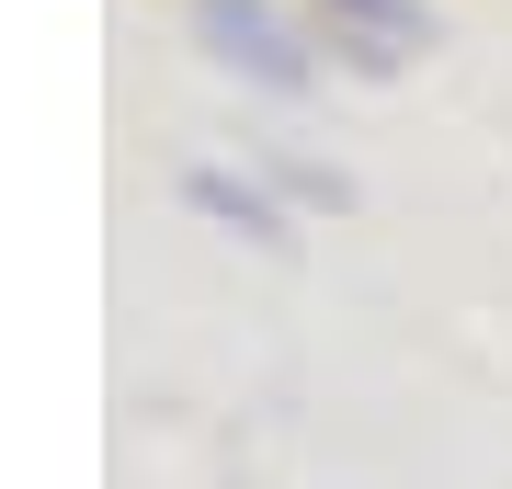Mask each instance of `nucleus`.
Masks as SVG:
<instances>
[{"label": "nucleus", "mask_w": 512, "mask_h": 489, "mask_svg": "<svg viewBox=\"0 0 512 489\" xmlns=\"http://www.w3.org/2000/svg\"><path fill=\"white\" fill-rule=\"evenodd\" d=\"M205 35H217V57H251L262 80H308V57H296L262 12H239V0H205Z\"/></svg>", "instance_id": "obj_1"}, {"label": "nucleus", "mask_w": 512, "mask_h": 489, "mask_svg": "<svg viewBox=\"0 0 512 489\" xmlns=\"http://www.w3.org/2000/svg\"><path fill=\"white\" fill-rule=\"evenodd\" d=\"M183 194L205 205V217H228L239 239H274V251H285V217H274L262 194H239V182H217V171H183Z\"/></svg>", "instance_id": "obj_2"}]
</instances>
